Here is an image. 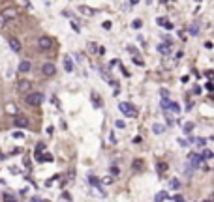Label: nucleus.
Listing matches in <instances>:
<instances>
[{"mask_svg":"<svg viewBox=\"0 0 214 202\" xmlns=\"http://www.w3.org/2000/svg\"><path fill=\"white\" fill-rule=\"evenodd\" d=\"M190 165L192 167H201L205 168V163H203V157H201V153H190Z\"/></svg>","mask_w":214,"mask_h":202,"instance_id":"nucleus-3","label":"nucleus"},{"mask_svg":"<svg viewBox=\"0 0 214 202\" xmlns=\"http://www.w3.org/2000/svg\"><path fill=\"white\" fill-rule=\"evenodd\" d=\"M92 105L96 107V109H101V105H104V103H101V99H100V96H98V94H92Z\"/></svg>","mask_w":214,"mask_h":202,"instance_id":"nucleus-19","label":"nucleus"},{"mask_svg":"<svg viewBox=\"0 0 214 202\" xmlns=\"http://www.w3.org/2000/svg\"><path fill=\"white\" fill-rule=\"evenodd\" d=\"M141 26H143V23L139 21V19H135V21H133V23H132V28H135V30H139V28H141Z\"/></svg>","mask_w":214,"mask_h":202,"instance_id":"nucleus-24","label":"nucleus"},{"mask_svg":"<svg viewBox=\"0 0 214 202\" xmlns=\"http://www.w3.org/2000/svg\"><path fill=\"white\" fill-rule=\"evenodd\" d=\"M88 181H90V185H96V189H98V191H101V197L105 195V193H104V189H101V185H100V181H98V178H96V176L88 174Z\"/></svg>","mask_w":214,"mask_h":202,"instance_id":"nucleus-14","label":"nucleus"},{"mask_svg":"<svg viewBox=\"0 0 214 202\" xmlns=\"http://www.w3.org/2000/svg\"><path fill=\"white\" fill-rule=\"evenodd\" d=\"M30 69H32V64H30L28 60H23V62H19V73H28Z\"/></svg>","mask_w":214,"mask_h":202,"instance_id":"nucleus-9","label":"nucleus"},{"mask_svg":"<svg viewBox=\"0 0 214 202\" xmlns=\"http://www.w3.org/2000/svg\"><path fill=\"white\" fill-rule=\"evenodd\" d=\"M118 110H120L124 116H130V118H135L137 116V109L133 105H130L128 101H120V103H118Z\"/></svg>","mask_w":214,"mask_h":202,"instance_id":"nucleus-1","label":"nucleus"},{"mask_svg":"<svg viewBox=\"0 0 214 202\" xmlns=\"http://www.w3.org/2000/svg\"><path fill=\"white\" fill-rule=\"evenodd\" d=\"M160 94H162V99H165V97H169V92H167V90H165V88H164V90H162V92H160Z\"/></svg>","mask_w":214,"mask_h":202,"instance_id":"nucleus-31","label":"nucleus"},{"mask_svg":"<svg viewBox=\"0 0 214 202\" xmlns=\"http://www.w3.org/2000/svg\"><path fill=\"white\" fill-rule=\"evenodd\" d=\"M156 23L162 26V28H165V30H173V25L167 21V19H164V17H158V19H156Z\"/></svg>","mask_w":214,"mask_h":202,"instance_id":"nucleus-13","label":"nucleus"},{"mask_svg":"<svg viewBox=\"0 0 214 202\" xmlns=\"http://www.w3.org/2000/svg\"><path fill=\"white\" fill-rule=\"evenodd\" d=\"M173 200H175V202H184V199H182L180 195H177V197H175V199H173Z\"/></svg>","mask_w":214,"mask_h":202,"instance_id":"nucleus-35","label":"nucleus"},{"mask_svg":"<svg viewBox=\"0 0 214 202\" xmlns=\"http://www.w3.org/2000/svg\"><path fill=\"white\" fill-rule=\"evenodd\" d=\"M104 28H105V30H111V23H109V21L104 23Z\"/></svg>","mask_w":214,"mask_h":202,"instance_id":"nucleus-34","label":"nucleus"},{"mask_svg":"<svg viewBox=\"0 0 214 202\" xmlns=\"http://www.w3.org/2000/svg\"><path fill=\"white\" fill-rule=\"evenodd\" d=\"M32 202H45V200H41V199H38V197H34V199H32Z\"/></svg>","mask_w":214,"mask_h":202,"instance_id":"nucleus-36","label":"nucleus"},{"mask_svg":"<svg viewBox=\"0 0 214 202\" xmlns=\"http://www.w3.org/2000/svg\"><path fill=\"white\" fill-rule=\"evenodd\" d=\"M169 187H171V189H178V187H180V181H178L177 178H173V180L169 181Z\"/></svg>","mask_w":214,"mask_h":202,"instance_id":"nucleus-21","label":"nucleus"},{"mask_svg":"<svg viewBox=\"0 0 214 202\" xmlns=\"http://www.w3.org/2000/svg\"><path fill=\"white\" fill-rule=\"evenodd\" d=\"M13 124L17 125V127H28V118L26 116H23V114H15V118H13Z\"/></svg>","mask_w":214,"mask_h":202,"instance_id":"nucleus-6","label":"nucleus"},{"mask_svg":"<svg viewBox=\"0 0 214 202\" xmlns=\"http://www.w3.org/2000/svg\"><path fill=\"white\" fill-rule=\"evenodd\" d=\"M38 47H39L41 51H49L51 47H53V39L47 38V36H43V38L38 39Z\"/></svg>","mask_w":214,"mask_h":202,"instance_id":"nucleus-5","label":"nucleus"},{"mask_svg":"<svg viewBox=\"0 0 214 202\" xmlns=\"http://www.w3.org/2000/svg\"><path fill=\"white\" fill-rule=\"evenodd\" d=\"M152 131H154V135H164V133H165V125L154 124V125H152Z\"/></svg>","mask_w":214,"mask_h":202,"instance_id":"nucleus-16","label":"nucleus"},{"mask_svg":"<svg viewBox=\"0 0 214 202\" xmlns=\"http://www.w3.org/2000/svg\"><path fill=\"white\" fill-rule=\"evenodd\" d=\"M137 2H139V0H130V4H132V6H135Z\"/></svg>","mask_w":214,"mask_h":202,"instance_id":"nucleus-37","label":"nucleus"},{"mask_svg":"<svg viewBox=\"0 0 214 202\" xmlns=\"http://www.w3.org/2000/svg\"><path fill=\"white\" fill-rule=\"evenodd\" d=\"M143 167V163H141V159H137L135 163H133V168H141Z\"/></svg>","mask_w":214,"mask_h":202,"instance_id":"nucleus-32","label":"nucleus"},{"mask_svg":"<svg viewBox=\"0 0 214 202\" xmlns=\"http://www.w3.org/2000/svg\"><path fill=\"white\" fill-rule=\"evenodd\" d=\"M4 202H17V200H13V199H10V200H4Z\"/></svg>","mask_w":214,"mask_h":202,"instance_id":"nucleus-38","label":"nucleus"},{"mask_svg":"<svg viewBox=\"0 0 214 202\" xmlns=\"http://www.w3.org/2000/svg\"><path fill=\"white\" fill-rule=\"evenodd\" d=\"M0 15H2V17L6 19L8 23H10V21H13V19H15V17H17V15H19V11H17V8H8V10H4V11H2V13H0Z\"/></svg>","mask_w":214,"mask_h":202,"instance_id":"nucleus-4","label":"nucleus"},{"mask_svg":"<svg viewBox=\"0 0 214 202\" xmlns=\"http://www.w3.org/2000/svg\"><path fill=\"white\" fill-rule=\"evenodd\" d=\"M158 51H160L162 54H165V56H169V54H171V43H160V45H158Z\"/></svg>","mask_w":214,"mask_h":202,"instance_id":"nucleus-11","label":"nucleus"},{"mask_svg":"<svg viewBox=\"0 0 214 202\" xmlns=\"http://www.w3.org/2000/svg\"><path fill=\"white\" fill-rule=\"evenodd\" d=\"M205 142H207L205 138H197V140H195V144L199 146V148H203V146H205Z\"/></svg>","mask_w":214,"mask_h":202,"instance_id":"nucleus-27","label":"nucleus"},{"mask_svg":"<svg viewBox=\"0 0 214 202\" xmlns=\"http://www.w3.org/2000/svg\"><path fill=\"white\" fill-rule=\"evenodd\" d=\"M71 28H73V32H79V30H81V28H79V25H77V23H71Z\"/></svg>","mask_w":214,"mask_h":202,"instance_id":"nucleus-30","label":"nucleus"},{"mask_svg":"<svg viewBox=\"0 0 214 202\" xmlns=\"http://www.w3.org/2000/svg\"><path fill=\"white\" fill-rule=\"evenodd\" d=\"M30 86H32V82L26 81V79H23V81H19L17 90H19V92H26V90H30Z\"/></svg>","mask_w":214,"mask_h":202,"instance_id":"nucleus-10","label":"nucleus"},{"mask_svg":"<svg viewBox=\"0 0 214 202\" xmlns=\"http://www.w3.org/2000/svg\"><path fill=\"white\" fill-rule=\"evenodd\" d=\"M197 32H199L197 25H192V26H190V34H192V36H197Z\"/></svg>","mask_w":214,"mask_h":202,"instance_id":"nucleus-26","label":"nucleus"},{"mask_svg":"<svg viewBox=\"0 0 214 202\" xmlns=\"http://www.w3.org/2000/svg\"><path fill=\"white\" fill-rule=\"evenodd\" d=\"M8 43H10V47H11L13 53H21L23 45H21V41H19L17 38H8Z\"/></svg>","mask_w":214,"mask_h":202,"instance_id":"nucleus-8","label":"nucleus"},{"mask_svg":"<svg viewBox=\"0 0 214 202\" xmlns=\"http://www.w3.org/2000/svg\"><path fill=\"white\" fill-rule=\"evenodd\" d=\"M64 69L68 71V73H71V71H73V62H71L70 56H64Z\"/></svg>","mask_w":214,"mask_h":202,"instance_id":"nucleus-15","label":"nucleus"},{"mask_svg":"<svg viewBox=\"0 0 214 202\" xmlns=\"http://www.w3.org/2000/svg\"><path fill=\"white\" fill-rule=\"evenodd\" d=\"M165 199H169V193L167 191H160L156 195V199H154V202H164Z\"/></svg>","mask_w":214,"mask_h":202,"instance_id":"nucleus-18","label":"nucleus"},{"mask_svg":"<svg viewBox=\"0 0 214 202\" xmlns=\"http://www.w3.org/2000/svg\"><path fill=\"white\" fill-rule=\"evenodd\" d=\"M182 129H184V133L188 135V133H192V129H193V124L192 122H186L184 125H182Z\"/></svg>","mask_w":214,"mask_h":202,"instance_id":"nucleus-20","label":"nucleus"},{"mask_svg":"<svg viewBox=\"0 0 214 202\" xmlns=\"http://www.w3.org/2000/svg\"><path fill=\"white\" fill-rule=\"evenodd\" d=\"M201 157H203V159H212V152H211V150H203Z\"/></svg>","mask_w":214,"mask_h":202,"instance_id":"nucleus-22","label":"nucleus"},{"mask_svg":"<svg viewBox=\"0 0 214 202\" xmlns=\"http://www.w3.org/2000/svg\"><path fill=\"white\" fill-rule=\"evenodd\" d=\"M178 144L184 148V146H188V140H184V138H178Z\"/></svg>","mask_w":214,"mask_h":202,"instance_id":"nucleus-33","label":"nucleus"},{"mask_svg":"<svg viewBox=\"0 0 214 202\" xmlns=\"http://www.w3.org/2000/svg\"><path fill=\"white\" fill-rule=\"evenodd\" d=\"M79 11H81L83 15H86V17H90V15L96 13V10H94V8H88V6H85V4H81V6H79Z\"/></svg>","mask_w":214,"mask_h":202,"instance_id":"nucleus-12","label":"nucleus"},{"mask_svg":"<svg viewBox=\"0 0 214 202\" xmlns=\"http://www.w3.org/2000/svg\"><path fill=\"white\" fill-rule=\"evenodd\" d=\"M115 127H117V129H124V127H126V124H124L122 120H117V122H115Z\"/></svg>","mask_w":214,"mask_h":202,"instance_id":"nucleus-25","label":"nucleus"},{"mask_svg":"<svg viewBox=\"0 0 214 202\" xmlns=\"http://www.w3.org/2000/svg\"><path fill=\"white\" fill-rule=\"evenodd\" d=\"M6 25H8V21H6V19L2 17V15H0V28H4V26H6Z\"/></svg>","mask_w":214,"mask_h":202,"instance_id":"nucleus-29","label":"nucleus"},{"mask_svg":"<svg viewBox=\"0 0 214 202\" xmlns=\"http://www.w3.org/2000/svg\"><path fill=\"white\" fill-rule=\"evenodd\" d=\"M41 73L45 75V77H53L55 73H57V67H55V64H43V67H41Z\"/></svg>","mask_w":214,"mask_h":202,"instance_id":"nucleus-7","label":"nucleus"},{"mask_svg":"<svg viewBox=\"0 0 214 202\" xmlns=\"http://www.w3.org/2000/svg\"><path fill=\"white\" fill-rule=\"evenodd\" d=\"M43 99H45V97H43L41 92H32V94H28V96H26V103H28V105H32V107L41 105Z\"/></svg>","mask_w":214,"mask_h":202,"instance_id":"nucleus-2","label":"nucleus"},{"mask_svg":"<svg viewBox=\"0 0 214 202\" xmlns=\"http://www.w3.org/2000/svg\"><path fill=\"white\" fill-rule=\"evenodd\" d=\"M165 168H167V163H158V170H160V172H164Z\"/></svg>","mask_w":214,"mask_h":202,"instance_id":"nucleus-28","label":"nucleus"},{"mask_svg":"<svg viewBox=\"0 0 214 202\" xmlns=\"http://www.w3.org/2000/svg\"><path fill=\"white\" fill-rule=\"evenodd\" d=\"M43 150H45V144H43V142H39V144L36 146V155H39V153H41Z\"/></svg>","mask_w":214,"mask_h":202,"instance_id":"nucleus-23","label":"nucleus"},{"mask_svg":"<svg viewBox=\"0 0 214 202\" xmlns=\"http://www.w3.org/2000/svg\"><path fill=\"white\" fill-rule=\"evenodd\" d=\"M167 110H171V112L178 114V112H180V107H178L175 101H169V103H167Z\"/></svg>","mask_w":214,"mask_h":202,"instance_id":"nucleus-17","label":"nucleus"}]
</instances>
